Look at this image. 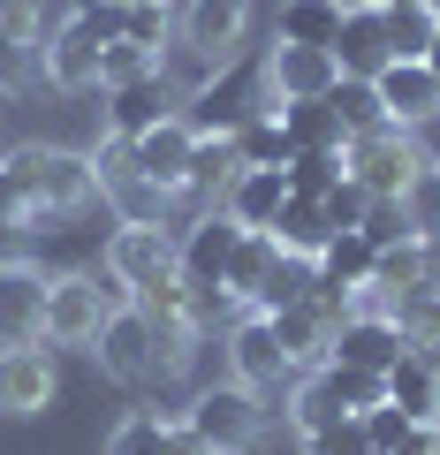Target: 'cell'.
Masks as SVG:
<instances>
[{
  "label": "cell",
  "mask_w": 440,
  "mask_h": 455,
  "mask_svg": "<svg viewBox=\"0 0 440 455\" xmlns=\"http://www.w3.org/2000/svg\"><path fill=\"white\" fill-rule=\"evenodd\" d=\"M8 175H16L23 190V220H76V212H92L99 197V167L84 160V152H61V145H23L8 152Z\"/></svg>",
  "instance_id": "cell-1"
},
{
  "label": "cell",
  "mask_w": 440,
  "mask_h": 455,
  "mask_svg": "<svg viewBox=\"0 0 440 455\" xmlns=\"http://www.w3.org/2000/svg\"><path fill=\"white\" fill-rule=\"evenodd\" d=\"M274 114V92H266V61H220L197 92H182V122L190 137H236L244 122Z\"/></svg>",
  "instance_id": "cell-2"
},
{
  "label": "cell",
  "mask_w": 440,
  "mask_h": 455,
  "mask_svg": "<svg viewBox=\"0 0 440 455\" xmlns=\"http://www.w3.org/2000/svg\"><path fill=\"white\" fill-rule=\"evenodd\" d=\"M107 281H115L122 296H152L167 289V281H182V235L167 220H122L115 235H107Z\"/></svg>",
  "instance_id": "cell-3"
},
{
  "label": "cell",
  "mask_w": 440,
  "mask_h": 455,
  "mask_svg": "<svg viewBox=\"0 0 440 455\" xmlns=\"http://www.w3.org/2000/svg\"><path fill=\"white\" fill-rule=\"evenodd\" d=\"M342 167H349V182H357L364 197H403L410 182L425 175V160H418V137L403 130V122H380V130H357L342 145Z\"/></svg>",
  "instance_id": "cell-4"
},
{
  "label": "cell",
  "mask_w": 440,
  "mask_h": 455,
  "mask_svg": "<svg viewBox=\"0 0 440 455\" xmlns=\"http://www.w3.org/2000/svg\"><path fill=\"white\" fill-rule=\"evenodd\" d=\"M122 304H130V296H122L115 281H99V274H53V289H46V341L53 349H92L99 326L115 319Z\"/></svg>",
  "instance_id": "cell-5"
},
{
  "label": "cell",
  "mask_w": 440,
  "mask_h": 455,
  "mask_svg": "<svg viewBox=\"0 0 440 455\" xmlns=\"http://www.w3.org/2000/svg\"><path fill=\"white\" fill-rule=\"evenodd\" d=\"M182 425H190L212 455H244V448H259L266 410H259V395H251L244 379H220V387H197V403H190Z\"/></svg>",
  "instance_id": "cell-6"
},
{
  "label": "cell",
  "mask_w": 440,
  "mask_h": 455,
  "mask_svg": "<svg viewBox=\"0 0 440 455\" xmlns=\"http://www.w3.org/2000/svg\"><path fill=\"white\" fill-rule=\"evenodd\" d=\"M228 364H236V379H244L251 395H274V387H289V379H296V364H289V349H281V334H274L266 311H244V319H236Z\"/></svg>",
  "instance_id": "cell-7"
},
{
  "label": "cell",
  "mask_w": 440,
  "mask_h": 455,
  "mask_svg": "<svg viewBox=\"0 0 440 455\" xmlns=\"http://www.w3.org/2000/svg\"><path fill=\"white\" fill-rule=\"evenodd\" d=\"M244 31H251V0H190L175 16V38L197 53V61H236V46H244Z\"/></svg>",
  "instance_id": "cell-8"
},
{
  "label": "cell",
  "mask_w": 440,
  "mask_h": 455,
  "mask_svg": "<svg viewBox=\"0 0 440 455\" xmlns=\"http://www.w3.org/2000/svg\"><path fill=\"white\" fill-rule=\"evenodd\" d=\"M46 289L53 274H38L31 259H0V349L8 341H46Z\"/></svg>",
  "instance_id": "cell-9"
},
{
  "label": "cell",
  "mask_w": 440,
  "mask_h": 455,
  "mask_svg": "<svg viewBox=\"0 0 440 455\" xmlns=\"http://www.w3.org/2000/svg\"><path fill=\"white\" fill-rule=\"evenodd\" d=\"M53 349L46 341H8L0 349V410L8 418H38V410L53 403Z\"/></svg>",
  "instance_id": "cell-10"
},
{
  "label": "cell",
  "mask_w": 440,
  "mask_h": 455,
  "mask_svg": "<svg viewBox=\"0 0 440 455\" xmlns=\"http://www.w3.org/2000/svg\"><path fill=\"white\" fill-rule=\"evenodd\" d=\"M92 357H99V372L107 379H152V357H160V349H152V319H145V304H122L115 319L99 326V341H92Z\"/></svg>",
  "instance_id": "cell-11"
},
{
  "label": "cell",
  "mask_w": 440,
  "mask_h": 455,
  "mask_svg": "<svg viewBox=\"0 0 440 455\" xmlns=\"http://www.w3.org/2000/svg\"><path fill=\"white\" fill-rule=\"evenodd\" d=\"M342 84V68H334V53L326 46H281L266 53V92H274V107H289V99H326Z\"/></svg>",
  "instance_id": "cell-12"
},
{
  "label": "cell",
  "mask_w": 440,
  "mask_h": 455,
  "mask_svg": "<svg viewBox=\"0 0 440 455\" xmlns=\"http://www.w3.org/2000/svg\"><path fill=\"white\" fill-rule=\"evenodd\" d=\"M99 53H107V46H99L76 16H61L53 38H38V68H46L53 92H99Z\"/></svg>",
  "instance_id": "cell-13"
},
{
  "label": "cell",
  "mask_w": 440,
  "mask_h": 455,
  "mask_svg": "<svg viewBox=\"0 0 440 455\" xmlns=\"http://www.w3.org/2000/svg\"><path fill=\"white\" fill-rule=\"evenodd\" d=\"M236 243H244V228L228 212H205L197 228H182V289H228Z\"/></svg>",
  "instance_id": "cell-14"
},
{
  "label": "cell",
  "mask_w": 440,
  "mask_h": 455,
  "mask_svg": "<svg viewBox=\"0 0 440 455\" xmlns=\"http://www.w3.org/2000/svg\"><path fill=\"white\" fill-rule=\"evenodd\" d=\"M334 326H342V311L326 304V296L274 311V334H281V349H289V364H296V372H319V364L334 357Z\"/></svg>",
  "instance_id": "cell-15"
},
{
  "label": "cell",
  "mask_w": 440,
  "mask_h": 455,
  "mask_svg": "<svg viewBox=\"0 0 440 455\" xmlns=\"http://www.w3.org/2000/svg\"><path fill=\"white\" fill-rule=\"evenodd\" d=\"M190 152H197V137H190V122H160V130H145L137 137V175L152 182L160 197H182L190 190Z\"/></svg>",
  "instance_id": "cell-16"
},
{
  "label": "cell",
  "mask_w": 440,
  "mask_h": 455,
  "mask_svg": "<svg viewBox=\"0 0 440 455\" xmlns=\"http://www.w3.org/2000/svg\"><path fill=\"white\" fill-rule=\"evenodd\" d=\"M403 349H410V334L395 326V311H349V319L334 326V357L364 364V372H388Z\"/></svg>",
  "instance_id": "cell-17"
},
{
  "label": "cell",
  "mask_w": 440,
  "mask_h": 455,
  "mask_svg": "<svg viewBox=\"0 0 440 455\" xmlns=\"http://www.w3.org/2000/svg\"><path fill=\"white\" fill-rule=\"evenodd\" d=\"M115 107H107V130L115 137H145V130H160V122H175L182 114V92H175V76H145V84H122V92H107Z\"/></svg>",
  "instance_id": "cell-18"
},
{
  "label": "cell",
  "mask_w": 440,
  "mask_h": 455,
  "mask_svg": "<svg viewBox=\"0 0 440 455\" xmlns=\"http://www.w3.org/2000/svg\"><path fill=\"white\" fill-rule=\"evenodd\" d=\"M372 84H380L388 122H403V130H418L425 114H440V76H433V61H388Z\"/></svg>",
  "instance_id": "cell-19"
},
{
  "label": "cell",
  "mask_w": 440,
  "mask_h": 455,
  "mask_svg": "<svg viewBox=\"0 0 440 455\" xmlns=\"http://www.w3.org/2000/svg\"><path fill=\"white\" fill-rule=\"evenodd\" d=\"M326 53H334L342 76H380V68L395 61V53H388V16H380V8H349Z\"/></svg>",
  "instance_id": "cell-20"
},
{
  "label": "cell",
  "mask_w": 440,
  "mask_h": 455,
  "mask_svg": "<svg viewBox=\"0 0 440 455\" xmlns=\"http://www.w3.org/2000/svg\"><path fill=\"white\" fill-rule=\"evenodd\" d=\"M281 205H289V167H244L228 182V197H220V212L236 228H274Z\"/></svg>",
  "instance_id": "cell-21"
},
{
  "label": "cell",
  "mask_w": 440,
  "mask_h": 455,
  "mask_svg": "<svg viewBox=\"0 0 440 455\" xmlns=\"http://www.w3.org/2000/svg\"><path fill=\"white\" fill-rule=\"evenodd\" d=\"M388 403L403 410V418H418V425H440V364L425 357V349H403V357L388 364Z\"/></svg>",
  "instance_id": "cell-22"
},
{
  "label": "cell",
  "mask_w": 440,
  "mask_h": 455,
  "mask_svg": "<svg viewBox=\"0 0 440 455\" xmlns=\"http://www.w3.org/2000/svg\"><path fill=\"white\" fill-rule=\"evenodd\" d=\"M364 440H372V455H440V425L403 418L395 403L364 410Z\"/></svg>",
  "instance_id": "cell-23"
},
{
  "label": "cell",
  "mask_w": 440,
  "mask_h": 455,
  "mask_svg": "<svg viewBox=\"0 0 440 455\" xmlns=\"http://www.w3.org/2000/svg\"><path fill=\"white\" fill-rule=\"evenodd\" d=\"M274 114H281V130H289L296 152H342L349 145L342 114L326 107V99H289V107H274Z\"/></svg>",
  "instance_id": "cell-24"
},
{
  "label": "cell",
  "mask_w": 440,
  "mask_h": 455,
  "mask_svg": "<svg viewBox=\"0 0 440 455\" xmlns=\"http://www.w3.org/2000/svg\"><path fill=\"white\" fill-rule=\"evenodd\" d=\"M289 259V251L274 243V228H244V243H236L228 259V296H244V304H259V289L274 281V266Z\"/></svg>",
  "instance_id": "cell-25"
},
{
  "label": "cell",
  "mask_w": 440,
  "mask_h": 455,
  "mask_svg": "<svg viewBox=\"0 0 440 455\" xmlns=\"http://www.w3.org/2000/svg\"><path fill=\"white\" fill-rule=\"evenodd\" d=\"M236 175H244L236 137H197V152H190V190H182V197H228Z\"/></svg>",
  "instance_id": "cell-26"
},
{
  "label": "cell",
  "mask_w": 440,
  "mask_h": 455,
  "mask_svg": "<svg viewBox=\"0 0 440 455\" xmlns=\"http://www.w3.org/2000/svg\"><path fill=\"white\" fill-rule=\"evenodd\" d=\"M334 31H342L334 0H281V23H274L281 46H334Z\"/></svg>",
  "instance_id": "cell-27"
},
{
  "label": "cell",
  "mask_w": 440,
  "mask_h": 455,
  "mask_svg": "<svg viewBox=\"0 0 440 455\" xmlns=\"http://www.w3.org/2000/svg\"><path fill=\"white\" fill-rule=\"evenodd\" d=\"M107 455H175V418L167 410H130L107 433Z\"/></svg>",
  "instance_id": "cell-28"
},
{
  "label": "cell",
  "mask_w": 440,
  "mask_h": 455,
  "mask_svg": "<svg viewBox=\"0 0 440 455\" xmlns=\"http://www.w3.org/2000/svg\"><path fill=\"white\" fill-rule=\"evenodd\" d=\"M326 235H334V228H326V212L311 205V197H289V205H281V220H274V243L289 251V259H319Z\"/></svg>",
  "instance_id": "cell-29"
},
{
  "label": "cell",
  "mask_w": 440,
  "mask_h": 455,
  "mask_svg": "<svg viewBox=\"0 0 440 455\" xmlns=\"http://www.w3.org/2000/svg\"><path fill=\"white\" fill-rule=\"evenodd\" d=\"M418 281H433V274H425V235H403V243H388V251H380L372 289L388 296V304H395V296H410Z\"/></svg>",
  "instance_id": "cell-30"
},
{
  "label": "cell",
  "mask_w": 440,
  "mask_h": 455,
  "mask_svg": "<svg viewBox=\"0 0 440 455\" xmlns=\"http://www.w3.org/2000/svg\"><path fill=\"white\" fill-rule=\"evenodd\" d=\"M388 311H395V326L410 334V349H433L440 341V281H418V289L395 296Z\"/></svg>",
  "instance_id": "cell-31"
},
{
  "label": "cell",
  "mask_w": 440,
  "mask_h": 455,
  "mask_svg": "<svg viewBox=\"0 0 440 455\" xmlns=\"http://www.w3.org/2000/svg\"><path fill=\"white\" fill-rule=\"evenodd\" d=\"M326 107L342 114V130H349V137H357V130H380V122H388V107H380V84H372V76H342L334 92H326Z\"/></svg>",
  "instance_id": "cell-32"
},
{
  "label": "cell",
  "mask_w": 440,
  "mask_h": 455,
  "mask_svg": "<svg viewBox=\"0 0 440 455\" xmlns=\"http://www.w3.org/2000/svg\"><path fill=\"white\" fill-rule=\"evenodd\" d=\"M326 379H334V403H342L349 418H364V410H380V403H388V372H364V364L326 357Z\"/></svg>",
  "instance_id": "cell-33"
},
{
  "label": "cell",
  "mask_w": 440,
  "mask_h": 455,
  "mask_svg": "<svg viewBox=\"0 0 440 455\" xmlns=\"http://www.w3.org/2000/svg\"><path fill=\"white\" fill-rule=\"evenodd\" d=\"M380 16H388V8H380ZM433 31H440V16L425 8V0L418 8H395L388 16V53L395 61H425V53H433Z\"/></svg>",
  "instance_id": "cell-34"
},
{
  "label": "cell",
  "mask_w": 440,
  "mask_h": 455,
  "mask_svg": "<svg viewBox=\"0 0 440 455\" xmlns=\"http://www.w3.org/2000/svg\"><path fill=\"white\" fill-rule=\"evenodd\" d=\"M236 152H244V167H289V160H296L289 130H281V114H259V122H244V130H236Z\"/></svg>",
  "instance_id": "cell-35"
},
{
  "label": "cell",
  "mask_w": 440,
  "mask_h": 455,
  "mask_svg": "<svg viewBox=\"0 0 440 455\" xmlns=\"http://www.w3.org/2000/svg\"><path fill=\"white\" fill-rule=\"evenodd\" d=\"M160 53H145V46H130V38H115V46L99 53V92H122V84H145V76H160Z\"/></svg>",
  "instance_id": "cell-36"
},
{
  "label": "cell",
  "mask_w": 440,
  "mask_h": 455,
  "mask_svg": "<svg viewBox=\"0 0 440 455\" xmlns=\"http://www.w3.org/2000/svg\"><path fill=\"white\" fill-rule=\"evenodd\" d=\"M342 175H349L342 152H296V160H289V197H311V205H319Z\"/></svg>",
  "instance_id": "cell-37"
},
{
  "label": "cell",
  "mask_w": 440,
  "mask_h": 455,
  "mask_svg": "<svg viewBox=\"0 0 440 455\" xmlns=\"http://www.w3.org/2000/svg\"><path fill=\"white\" fill-rule=\"evenodd\" d=\"M122 38L167 61V38H175V8H167V0H152V8H122Z\"/></svg>",
  "instance_id": "cell-38"
},
{
  "label": "cell",
  "mask_w": 440,
  "mask_h": 455,
  "mask_svg": "<svg viewBox=\"0 0 440 455\" xmlns=\"http://www.w3.org/2000/svg\"><path fill=\"white\" fill-rule=\"evenodd\" d=\"M304 455H372L364 418H334V425H319V433H304Z\"/></svg>",
  "instance_id": "cell-39"
},
{
  "label": "cell",
  "mask_w": 440,
  "mask_h": 455,
  "mask_svg": "<svg viewBox=\"0 0 440 455\" xmlns=\"http://www.w3.org/2000/svg\"><path fill=\"white\" fill-rule=\"evenodd\" d=\"M38 76H46V68H38V46H23V38H0V99L31 92Z\"/></svg>",
  "instance_id": "cell-40"
},
{
  "label": "cell",
  "mask_w": 440,
  "mask_h": 455,
  "mask_svg": "<svg viewBox=\"0 0 440 455\" xmlns=\"http://www.w3.org/2000/svg\"><path fill=\"white\" fill-rule=\"evenodd\" d=\"M319 212H326V228H364V212H372V197H364L357 182L342 175V182H334V190L319 197Z\"/></svg>",
  "instance_id": "cell-41"
},
{
  "label": "cell",
  "mask_w": 440,
  "mask_h": 455,
  "mask_svg": "<svg viewBox=\"0 0 440 455\" xmlns=\"http://www.w3.org/2000/svg\"><path fill=\"white\" fill-rule=\"evenodd\" d=\"M0 38L38 46V38H46V0H0Z\"/></svg>",
  "instance_id": "cell-42"
},
{
  "label": "cell",
  "mask_w": 440,
  "mask_h": 455,
  "mask_svg": "<svg viewBox=\"0 0 440 455\" xmlns=\"http://www.w3.org/2000/svg\"><path fill=\"white\" fill-rule=\"evenodd\" d=\"M403 212H410V228H418V235H433V228H440V175H433V167L403 190Z\"/></svg>",
  "instance_id": "cell-43"
},
{
  "label": "cell",
  "mask_w": 440,
  "mask_h": 455,
  "mask_svg": "<svg viewBox=\"0 0 440 455\" xmlns=\"http://www.w3.org/2000/svg\"><path fill=\"white\" fill-rule=\"evenodd\" d=\"M68 16H76L84 31L99 38V46H115V38H122V0H76Z\"/></svg>",
  "instance_id": "cell-44"
},
{
  "label": "cell",
  "mask_w": 440,
  "mask_h": 455,
  "mask_svg": "<svg viewBox=\"0 0 440 455\" xmlns=\"http://www.w3.org/2000/svg\"><path fill=\"white\" fill-rule=\"evenodd\" d=\"M0 228H23V190L8 175V160H0Z\"/></svg>",
  "instance_id": "cell-45"
},
{
  "label": "cell",
  "mask_w": 440,
  "mask_h": 455,
  "mask_svg": "<svg viewBox=\"0 0 440 455\" xmlns=\"http://www.w3.org/2000/svg\"><path fill=\"white\" fill-rule=\"evenodd\" d=\"M410 137H418V160H425V167H440V114H425Z\"/></svg>",
  "instance_id": "cell-46"
},
{
  "label": "cell",
  "mask_w": 440,
  "mask_h": 455,
  "mask_svg": "<svg viewBox=\"0 0 440 455\" xmlns=\"http://www.w3.org/2000/svg\"><path fill=\"white\" fill-rule=\"evenodd\" d=\"M372 8H388V16H395V8H418V0H372Z\"/></svg>",
  "instance_id": "cell-47"
},
{
  "label": "cell",
  "mask_w": 440,
  "mask_h": 455,
  "mask_svg": "<svg viewBox=\"0 0 440 455\" xmlns=\"http://www.w3.org/2000/svg\"><path fill=\"white\" fill-rule=\"evenodd\" d=\"M425 61H433V76H440V31H433V53H425Z\"/></svg>",
  "instance_id": "cell-48"
},
{
  "label": "cell",
  "mask_w": 440,
  "mask_h": 455,
  "mask_svg": "<svg viewBox=\"0 0 440 455\" xmlns=\"http://www.w3.org/2000/svg\"><path fill=\"white\" fill-rule=\"evenodd\" d=\"M334 8H342V16H349V8H372V0H334Z\"/></svg>",
  "instance_id": "cell-49"
},
{
  "label": "cell",
  "mask_w": 440,
  "mask_h": 455,
  "mask_svg": "<svg viewBox=\"0 0 440 455\" xmlns=\"http://www.w3.org/2000/svg\"><path fill=\"white\" fill-rule=\"evenodd\" d=\"M122 8H152V0H122Z\"/></svg>",
  "instance_id": "cell-50"
},
{
  "label": "cell",
  "mask_w": 440,
  "mask_h": 455,
  "mask_svg": "<svg viewBox=\"0 0 440 455\" xmlns=\"http://www.w3.org/2000/svg\"><path fill=\"white\" fill-rule=\"evenodd\" d=\"M425 357H433V364H440V341H433V349H425Z\"/></svg>",
  "instance_id": "cell-51"
},
{
  "label": "cell",
  "mask_w": 440,
  "mask_h": 455,
  "mask_svg": "<svg viewBox=\"0 0 440 455\" xmlns=\"http://www.w3.org/2000/svg\"><path fill=\"white\" fill-rule=\"evenodd\" d=\"M425 8H433V16H440V0H425Z\"/></svg>",
  "instance_id": "cell-52"
},
{
  "label": "cell",
  "mask_w": 440,
  "mask_h": 455,
  "mask_svg": "<svg viewBox=\"0 0 440 455\" xmlns=\"http://www.w3.org/2000/svg\"><path fill=\"white\" fill-rule=\"evenodd\" d=\"M433 175H440V167H433Z\"/></svg>",
  "instance_id": "cell-53"
}]
</instances>
